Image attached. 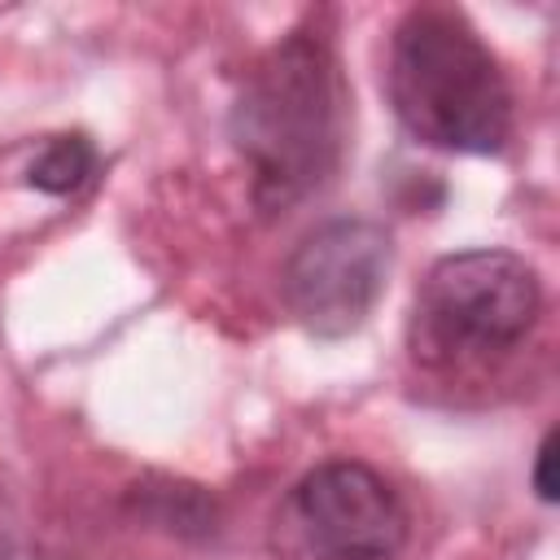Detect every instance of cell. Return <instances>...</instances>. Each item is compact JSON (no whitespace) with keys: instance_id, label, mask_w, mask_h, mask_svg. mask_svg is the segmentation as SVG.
<instances>
[{"instance_id":"6da1fadb","label":"cell","mask_w":560,"mask_h":560,"mask_svg":"<svg viewBox=\"0 0 560 560\" xmlns=\"http://www.w3.org/2000/svg\"><path fill=\"white\" fill-rule=\"evenodd\" d=\"M228 136L249 166L258 214H284L328 184L346 140V83L332 44L298 26L241 79Z\"/></svg>"},{"instance_id":"7a4b0ae2","label":"cell","mask_w":560,"mask_h":560,"mask_svg":"<svg viewBox=\"0 0 560 560\" xmlns=\"http://www.w3.org/2000/svg\"><path fill=\"white\" fill-rule=\"evenodd\" d=\"M385 96L407 136L446 153L512 140V88L481 35L451 9H411L389 35Z\"/></svg>"},{"instance_id":"3957f363","label":"cell","mask_w":560,"mask_h":560,"mask_svg":"<svg viewBox=\"0 0 560 560\" xmlns=\"http://www.w3.org/2000/svg\"><path fill=\"white\" fill-rule=\"evenodd\" d=\"M542 311L538 271L512 249H459L438 258L411 302L407 346L424 368H464L508 354Z\"/></svg>"},{"instance_id":"277c9868","label":"cell","mask_w":560,"mask_h":560,"mask_svg":"<svg viewBox=\"0 0 560 560\" xmlns=\"http://www.w3.org/2000/svg\"><path fill=\"white\" fill-rule=\"evenodd\" d=\"M407 534V503L376 468L328 459L284 490L267 547L276 560H394Z\"/></svg>"},{"instance_id":"5b68a950","label":"cell","mask_w":560,"mask_h":560,"mask_svg":"<svg viewBox=\"0 0 560 560\" xmlns=\"http://www.w3.org/2000/svg\"><path fill=\"white\" fill-rule=\"evenodd\" d=\"M389 258V232L372 219H328L311 228L280 276L289 315L315 337H346L363 328L385 293Z\"/></svg>"},{"instance_id":"8992f818","label":"cell","mask_w":560,"mask_h":560,"mask_svg":"<svg viewBox=\"0 0 560 560\" xmlns=\"http://www.w3.org/2000/svg\"><path fill=\"white\" fill-rule=\"evenodd\" d=\"M92 171H96V149L88 136H52L31 162L26 184L39 192L66 197V192H79L92 179Z\"/></svg>"},{"instance_id":"52a82bcc","label":"cell","mask_w":560,"mask_h":560,"mask_svg":"<svg viewBox=\"0 0 560 560\" xmlns=\"http://www.w3.org/2000/svg\"><path fill=\"white\" fill-rule=\"evenodd\" d=\"M551 446H556V429L542 433L538 451H534V490L542 503H556V486H551Z\"/></svg>"}]
</instances>
